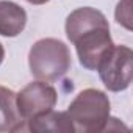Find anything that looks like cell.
<instances>
[{
	"mask_svg": "<svg viewBox=\"0 0 133 133\" xmlns=\"http://www.w3.org/2000/svg\"><path fill=\"white\" fill-rule=\"evenodd\" d=\"M110 99L108 96L94 88L83 89L71 102L68 116L74 125V131L78 133H99L108 128L110 122Z\"/></svg>",
	"mask_w": 133,
	"mask_h": 133,
	"instance_id": "obj_2",
	"label": "cell"
},
{
	"mask_svg": "<svg viewBox=\"0 0 133 133\" xmlns=\"http://www.w3.org/2000/svg\"><path fill=\"white\" fill-rule=\"evenodd\" d=\"M66 36L75 45L80 64L88 71H96L114 45L107 17L91 6L77 8L68 16Z\"/></svg>",
	"mask_w": 133,
	"mask_h": 133,
	"instance_id": "obj_1",
	"label": "cell"
},
{
	"mask_svg": "<svg viewBox=\"0 0 133 133\" xmlns=\"http://www.w3.org/2000/svg\"><path fill=\"white\" fill-rule=\"evenodd\" d=\"M56 100V89L41 80L28 83L24 89H21V92L16 94V107L24 122L53 110Z\"/></svg>",
	"mask_w": 133,
	"mask_h": 133,
	"instance_id": "obj_5",
	"label": "cell"
},
{
	"mask_svg": "<svg viewBox=\"0 0 133 133\" xmlns=\"http://www.w3.org/2000/svg\"><path fill=\"white\" fill-rule=\"evenodd\" d=\"M25 25V10L11 0H0V35L6 38H14L24 31Z\"/></svg>",
	"mask_w": 133,
	"mask_h": 133,
	"instance_id": "obj_6",
	"label": "cell"
},
{
	"mask_svg": "<svg viewBox=\"0 0 133 133\" xmlns=\"http://www.w3.org/2000/svg\"><path fill=\"white\" fill-rule=\"evenodd\" d=\"M28 3H31V5H44V3H47L49 0H27Z\"/></svg>",
	"mask_w": 133,
	"mask_h": 133,
	"instance_id": "obj_9",
	"label": "cell"
},
{
	"mask_svg": "<svg viewBox=\"0 0 133 133\" xmlns=\"http://www.w3.org/2000/svg\"><path fill=\"white\" fill-rule=\"evenodd\" d=\"M28 66L36 80L47 83L56 82L71 69V52L63 41L44 38L31 45L28 53Z\"/></svg>",
	"mask_w": 133,
	"mask_h": 133,
	"instance_id": "obj_3",
	"label": "cell"
},
{
	"mask_svg": "<svg viewBox=\"0 0 133 133\" xmlns=\"http://www.w3.org/2000/svg\"><path fill=\"white\" fill-rule=\"evenodd\" d=\"M131 58L133 52L127 45H113V49L102 58L97 72L108 91L119 92L131 83Z\"/></svg>",
	"mask_w": 133,
	"mask_h": 133,
	"instance_id": "obj_4",
	"label": "cell"
},
{
	"mask_svg": "<svg viewBox=\"0 0 133 133\" xmlns=\"http://www.w3.org/2000/svg\"><path fill=\"white\" fill-rule=\"evenodd\" d=\"M3 58H5V49H3L2 42H0V64L3 63Z\"/></svg>",
	"mask_w": 133,
	"mask_h": 133,
	"instance_id": "obj_10",
	"label": "cell"
},
{
	"mask_svg": "<svg viewBox=\"0 0 133 133\" xmlns=\"http://www.w3.org/2000/svg\"><path fill=\"white\" fill-rule=\"evenodd\" d=\"M24 124L16 107V94L0 86V131H22L25 130Z\"/></svg>",
	"mask_w": 133,
	"mask_h": 133,
	"instance_id": "obj_8",
	"label": "cell"
},
{
	"mask_svg": "<svg viewBox=\"0 0 133 133\" xmlns=\"http://www.w3.org/2000/svg\"><path fill=\"white\" fill-rule=\"evenodd\" d=\"M25 130L35 131V133H44V131H53V133H72L74 125L66 111H47L38 117H33L25 122Z\"/></svg>",
	"mask_w": 133,
	"mask_h": 133,
	"instance_id": "obj_7",
	"label": "cell"
}]
</instances>
